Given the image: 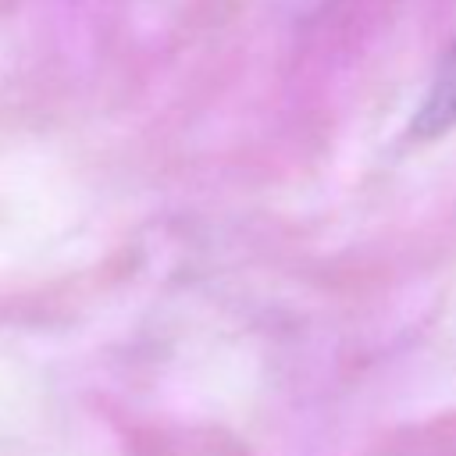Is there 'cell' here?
Segmentation results:
<instances>
[{
  "instance_id": "obj_1",
  "label": "cell",
  "mask_w": 456,
  "mask_h": 456,
  "mask_svg": "<svg viewBox=\"0 0 456 456\" xmlns=\"http://www.w3.org/2000/svg\"><path fill=\"white\" fill-rule=\"evenodd\" d=\"M456 128V43L452 50L442 57L438 71H435V82L413 118V132L417 135H438V132H449Z\"/></svg>"
}]
</instances>
